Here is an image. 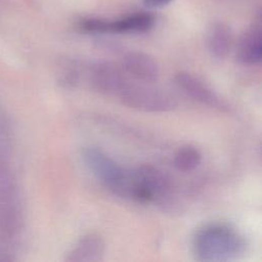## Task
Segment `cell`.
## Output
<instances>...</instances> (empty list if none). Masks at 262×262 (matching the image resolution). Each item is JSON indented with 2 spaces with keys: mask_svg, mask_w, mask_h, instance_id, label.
I'll use <instances>...</instances> for the list:
<instances>
[{
  "mask_svg": "<svg viewBox=\"0 0 262 262\" xmlns=\"http://www.w3.org/2000/svg\"><path fill=\"white\" fill-rule=\"evenodd\" d=\"M192 250L200 261H228L245 253L246 241L235 228L228 224L209 223L195 231Z\"/></svg>",
  "mask_w": 262,
  "mask_h": 262,
  "instance_id": "1",
  "label": "cell"
},
{
  "mask_svg": "<svg viewBox=\"0 0 262 262\" xmlns=\"http://www.w3.org/2000/svg\"><path fill=\"white\" fill-rule=\"evenodd\" d=\"M89 83L92 89L99 93L119 95L127 84V80L115 66L107 62H99L89 70Z\"/></svg>",
  "mask_w": 262,
  "mask_h": 262,
  "instance_id": "7",
  "label": "cell"
},
{
  "mask_svg": "<svg viewBox=\"0 0 262 262\" xmlns=\"http://www.w3.org/2000/svg\"><path fill=\"white\" fill-rule=\"evenodd\" d=\"M123 67L132 77L147 84L156 82L160 76V70L157 62L142 53L127 54L124 57Z\"/></svg>",
  "mask_w": 262,
  "mask_h": 262,
  "instance_id": "9",
  "label": "cell"
},
{
  "mask_svg": "<svg viewBox=\"0 0 262 262\" xmlns=\"http://www.w3.org/2000/svg\"><path fill=\"white\" fill-rule=\"evenodd\" d=\"M174 80L176 85L194 100L220 112H228L227 102L193 75L187 72H179L175 75Z\"/></svg>",
  "mask_w": 262,
  "mask_h": 262,
  "instance_id": "6",
  "label": "cell"
},
{
  "mask_svg": "<svg viewBox=\"0 0 262 262\" xmlns=\"http://www.w3.org/2000/svg\"><path fill=\"white\" fill-rule=\"evenodd\" d=\"M82 158L87 168L110 188L125 174L126 170L105 152L94 146L83 149Z\"/></svg>",
  "mask_w": 262,
  "mask_h": 262,
  "instance_id": "5",
  "label": "cell"
},
{
  "mask_svg": "<svg viewBox=\"0 0 262 262\" xmlns=\"http://www.w3.org/2000/svg\"><path fill=\"white\" fill-rule=\"evenodd\" d=\"M202 161V154L193 145H183L178 148L174 156V166L178 171L187 173L199 167Z\"/></svg>",
  "mask_w": 262,
  "mask_h": 262,
  "instance_id": "11",
  "label": "cell"
},
{
  "mask_svg": "<svg viewBox=\"0 0 262 262\" xmlns=\"http://www.w3.org/2000/svg\"><path fill=\"white\" fill-rule=\"evenodd\" d=\"M237 58L244 64H256L261 60V34L259 30L248 32L241 40Z\"/></svg>",
  "mask_w": 262,
  "mask_h": 262,
  "instance_id": "10",
  "label": "cell"
},
{
  "mask_svg": "<svg viewBox=\"0 0 262 262\" xmlns=\"http://www.w3.org/2000/svg\"><path fill=\"white\" fill-rule=\"evenodd\" d=\"M131 172L135 188L134 201L164 204L169 200L172 192V182L163 171L150 165H141Z\"/></svg>",
  "mask_w": 262,
  "mask_h": 262,
  "instance_id": "2",
  "label": "cell"
},
{
  "mask_svg": "<svg viewBox=\"0 0 262 262\" xmlns=\"http://www.w3.org/2000/svg\"><path fill=\"white\" fill-rule=\"evenodd\" d=\"M155 18L146 12H138L118 19L90 18L81 21V30L89 33H143L154 26Z\"/></svg>",
  "mask_w": 262,
  "mask_h": 262,
  "instance_id": "4",
  "label": "cell"
},
{
  "mask_svg": "<svg viewBox=\"0 0 262 262\" xmlns=\"http://www.w3.org/2000/svg\"><path fill=\"white\" fill-rule=\"evenodd\" d=\"M105 244L98 233L82 236L70 250L66 258L69 262H97L103 259Z\"/></svg>",
  "mask_w": 262,
  "mask_h": 262,
  "instance_id": "8",
  "label": "cell"
},
{
  "mask_svg": "<svg viewBox=\"0 0 262 262\" xmlns=\"http://www.w3.org/2000/svg\"><path fill=\"white\" fill-rule=\"evenodd\" d=\"M171 0H144V4L149 8H159L168 4Z\"/></svg>",
  "mask_w": 262,
  "mask_h": 262,
  "instance_id": "13",
  "label": "cell"
},
{
  "mask_svg": "<svg viewBox=\"0 0 262 262\" xmlns=\"http://www.w3.org/2000/svg\"><path fill=\"white\" fill-rule=\"evenodd\" d=\"M118 96L125 105L144 112L166 113L177 106V101L168 92L128 82Z\"/></svg>",
  "mask_w": 262,
  "mask_h": 262,
  "instance_id": "3",
  "label": "cell"
},
{
  "mask_svg": "<svg viewBox=\"0 0 262 262\" xmlns=\"http://www.w3.org/2000/svg\"><path fill=\"white\" fill-rule=\"evenodd\" d=\"M229 49V38L224 30L216 31L211 39V50L218 58L226 56Z\"/></svg>",
  "mask_w": 262,
  "mask_h": 262,
  "instance_id": "12",
  "label": "cell"
}]
</instances>
